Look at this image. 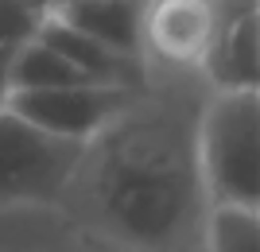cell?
<instances>
[{
    "label": "cell",
    "instance_id": "6da1fadb",
    "mask_svg": "<svg viewBox=\"0 0 260 252\" xmlns=\"http://www.w3.org/2000/svg\"><path fill=\"white\" fill-rule=\"evenodd\" d=\"M93 218L136 248H167L190 225L198 178L163 124L136 121L132 105L117 124L93 136L82 155Z\"/></svg>",
    "mask_w": 260,
    "mask_h": 252
},
{
    "label": "cell",
    "instance_id": "7a4b0ae2",
    "mask_svg": "<svg viewBox=\"0 0 260 252\" xmlns=\"http://www.w3.org/2000/svg\"><path fill=\"white\" fill-rule=\"evenodd\" d=\"M198 163L210 202L260 206V93L214 89L202 109Z\"/></svg>",
    "mask_w": 260,
    "mask_h": 252
},
{
    "label": "cell",
    "instance_id": "3957f363",
    "mask_svg": "<svg viewBox=\"0 0 260 252\" xmlns=\"http://www.w3.org/2000/svg\"><path fill=\"white\" fill-rule=\"evenodd\" d=\"M89 143L66 140L0 105V206L58 202L74 187Z\"/></svg>",
    "mask_w": 260,
    "mask_h": 252
},
{
    "label": "cell",
    "instance_id": "277c9868",
    "mask_svg": "<svg viewBox=\"0 0 260 252\" xmlns=\"http://www.w3.org/2000/svg\"><path fill=\"white\" fill-rule=\"evenodd\" d=\"M136 97L140 93L124 86L82 82V86H51V89H12L4 105L54 136L89 143L109 124H117L136 105Z\"/></svg>",
    "mask_w": 260,
    "mask_h": 252
},
{
    "label": "cell",
    "instance_id": "5b68a950",
    "mask_svg": "<svg viewBox=\"0 0 260 252\" xmlns=\"http://www.w3.org/2000/svg\"><path fill=\"white\" fill-rule=\"evenodd\" d=\"M202 70L214 89H252L260 86V12L256 0H214Z\"/></svg>",
    "mask_w": 260,
    "mask_h": 252
},
{
    "label": "cell",
    "instance_id": "8992f818",
    "mask_svg": "<svg viewBox=\"0 0 260 252\" xmlns=\"http://www.w3.org/2000/svg\"><path fill=\"white\" fill-rule=\"evenodd\" d=\"M214 31V0H148L144 51L175 66H198Z\"/></svg>",
    "mask_w": 260,
    "mask_h": 252
},
{
    "label": "cell",
    "instance_id": "52a82bcc",
    "mask_svg": "<svg viewBox=\"0 0 260 252\" xmlns=\"http://www.w3.org/2000/svg\"><path fill=\"white\" fill-rule=\"evenodd\" d=\"M39 39L47 47H54L66 62H74L89 82H101V86H124V89H136L140 93L148 86V70H144V58H132V55H120L113 47L98 43L93 35L78 31L70 23H62L58 16H43L39 23Z\"/></svg>",
    "mask_w": 260,
    "mask_h": 252
},
{
    "label": "cell",
    "instance_id": "ba28073f",
    "mask_svg": "<svg viewBox=\"0 0 260 252\" xmlns=\"http://www.w3.org/2000/svg\"><path fill=\"white\" fill-rule=\"evenodd\" d=\"M144 4L148 0H66L47 16H58L120 55L144 58Z\"/></svg>",
    "mask_w": 260,
    "mask_h": 252
},
{
    "label": "cell",
    "instance_id": "9c48e42d",
    "mask_svg": "<svg viewBox=\"0 0 260 252\" xmlns=\"http://www.w3.org/2000/svg\"><path fill=\"white\" fill-rule=\"evenodd\" d=\"M89 82L74 62H66L39 35L20 43L8 58V93L12 89H51V86H82Z\"/></svg>",
    "mask_w": 260,
    "mask_h": 252
},
{
    "label": "cell",
    "instance_id": "30bf717a",
    "mask_svg": "<svg viewBox=\"0 0 260 252\" xmlns=\"http://www.w3.org/2000/svg\"><path fill=\"white\" fill-rule=\"evenodd\" d=\"M206 248L210 252H260V206L210 202Z\"/></svg>",
    "mask_w": 260,
    "mask_h": 252
},
{
    "label": "cell",
    "instance_id": "8fae6325",
    "mask_svg": "<svg viewBox=\"0 0 260 252\" xmlns=\"http://www.w3.org/2000/svg\"><path fill=\"white\" fill-rule=\"evenodd\" d=\"M43 23V12H35L27 0H0V51H16L20 43L35 39Z\"/></svg>",
    "mask_w": 260,
    "mask_h": 252
},
{
    "label": "cell",
    "instance_id": "7c38bea8",
    "mask_svg": "<svg viewBox=\"0 0 260 252\" xmlns=\"http://www.w3.org/2000/svg\"><path fill=\"white\" fill-rule=\"evenodd\" d=\"M8 58L12 51H0V105L8 101Z\"/></svg>",
    "mask_w": 260,
    "mask_h": 252
}]
</instances>
